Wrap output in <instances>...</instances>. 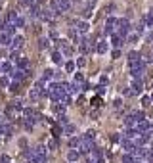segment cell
I'll use <instances>...</instances> for the list:
<instances>
[{
	"instance_id": "6da1fadb",
	"label": "cell",
	"mask_w": 153,
	"mask_h": 163,
	"mask_svg": "<svg viewBox=\"0 0 153 163\" xmlns=\"http://www.w3.org/2000/svg\"><path fill=\"white\" fill-rule=\"evenodd\" d=\"M52 8H54V12L59 16V14L67 12V10L71 8V0H54V2H52Z\"/></svg>"
},
{
	"instance_id": "7a4b0ae2",
	"label": "cell",
	"mask_w": 153,
	"mask_h": 163,
	"mask_svg": "<svg viewBox=\"0 0 153 163\" xmlns=\"http://www.w3.org/2000/svg\"><path fill=\"white\" fill-rule=\"evenodd\" d=\"M6 21H8L10 25H17V27H21V25H23V19H21V17L15 14V12H10V14H8V19H6Z\"/></svg>"
},
{
	"instance_id": "3957f363",
	"label": "cell",
	"mask_w": 153,
	"mask_h": 163,
	"mask_svg": "<svg viewBox=\"0 0 153 163\" xmlns=\"http://www.w3.org/2000/svg\"><path fill=\"white\" fill-rule=\"evenodd\" d=\"M76 27H79L82 33H84V31H88V23H84V21H76Z\"/></svg>"
},
{
	"instance_id": "277c9868",
	"label": "cell",
	"mask_w": 153,
	"mask_h": 163,
	"mask_svg": "<svg viewBox=\"0 0 153 163\" xmlns=\"http://www.w3.org/2000/svg\"><path fill=\"white\" fill-rule=\"evenodd\" d=\"M115 25H119V21H117V19H109V21H107V25H105V27H107V29H113Z\"/></svg>"
},
{
	"instance_id": "5b68a950",
	"label": "cell",
	"mask_w": 153,
	"mask_h": 163,
	"mask_svg": "<svg viewBox=\"0 0 153 163\" xmlns=\"http://www.w3.org/2000/svg\"><path fill=\"white\" fill-rule=\"evenodd\" d=\"M14 44H15V46H21V44H23V38H21V37H15V38H14Z\"/></svg>"
},
{
	"instance_id": "8992f818",
	"label": "cell",
	"mask_w": 153,
	"mask_h": 163,
	"mask_svg": "<svg viewBox=\"0 0 153 163\" xmlns=\"http://www.w3.org/2000/svg\"><path fill=\"white\" fill-rule=\"evenodd\" d=\"M0 6H2V2H0Z\"/></svg>"
}]
</instances>
